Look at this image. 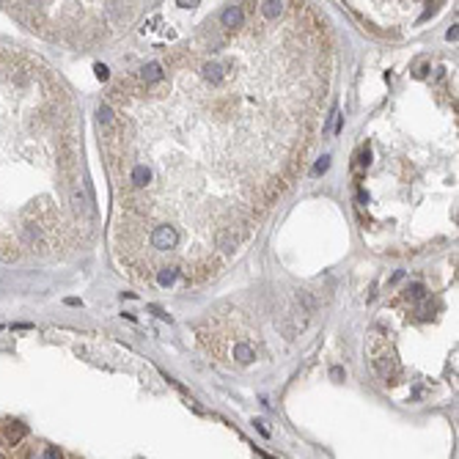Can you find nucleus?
Returning <instances> with one entry per match:
<instances>
[{"mask_svg":"<svg viewBox=\"0 0 459 459\" xmlns=\"http://www.w3.org/2000/svg\"><path fill=\"white\" fill-rule=\"evenodd\" d=\"M234 357H237L239 363H250L256 355H253V349H250V346H245V344H237V346H234Z\"/></svg>","mask_w":459,"mask_h":459,"instance_id":"nucleus-1","label":"nucleus"},{"mask_svg":"<svg viewBox=\"0 0 459 459\" xmlns=\"http://www.w3.org/2000/svg\"><path fill=\"white\" fill-rule=\"evenodd\" d=\"M22 434H25V426H22V423H17V426H9V429H6V440H9V443H17Z\"/></svg>","mask_w":459,"mask_h":459,"instance_id":"nucleus-2","label":"nucleus"},{"mask_svg":"<svg viewBox=\"0 0 459 459\" xmlns=\"http://www.w3.org/2000/svg\"><path fill=\"white\" fill-rule=\"evenodd\" d=\"M110 121H113V113H110L108 105H102L99 108V124H110Z\"/></svg>","mask_w":459,"mask_h":459,"instance_id":"nucleus-3","label":"nucleus"},{"mask_svg":"<svg viewBox=\"0 0 459 459\" xmlns=\"http://www.w3.org/2000/svg\"><path fill=\"white\" fill-rule=\"evenodd\" d=\"M327 165H330V157H322V160H319V162H316V165H314V176L325 173V170H327Z\"/></svg>","mask_w":459,"mask_h":459,"instance_id":"nucleus-4","label":"nucleus"},{"mask_svg":"<svg viewBox=\"0 0 459 459\" xmlns=\"http://www.w3.org/2000/svg\"><path fill=\"white\" fill-rule=\"evenodd\" d=\"M407 292H410V300H423V286L421 284H413Z\"/></svg>","mask_w":459,"mask_h":459,"instance_id":"nucleus-5","label":"nucleus"},{"mask_svg":"<svg viewBox=\"0 0 459 459\" xmlns=\"http://www.w3.org/2000/svg\"><path fill=\"white\" fill-rule=\"evenodd\" d=\"M44 459H61V451H58L55 445H50V448L44 451Z\"/></svg>","mask_w":459,"mask_h":459,"instance_id":"nucleus-6","label":"nucleus"},{"mask_svg":"<svg viewBox=\"0 0 459 459\" xmlns=\"http://www.w3.org/2000/svg\"><path fill=\"white\" fill-rule=\"evenodd\" d=\"M94 72H97V77H99V80H108V66L97 63V66H94Z\"/></svg>","mask_w":459,"mask_h":459,"instance_id":"nucleus-7","label":"nucleus"}]
</instances>
